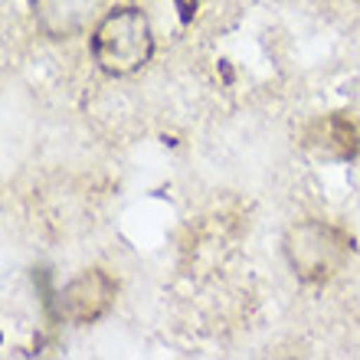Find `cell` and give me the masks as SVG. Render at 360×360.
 Masks as SVG:
<instances>
[{
  "instance_id": "6da1fadb",
  "label": "cell",
  "mask_w": 360,
  "mask_h": 360,
  "mask_svg": "<svg viewBox=\"0 0 360 360\" xmlns=\"http://www.w3.org/2000/svg\"><path fill=\"white\" fill-rule=\"evenodd\" d=\"M354 236L344 226L321 217L295 219L282 236V256L292 275L304 285H328L351 262Z\"/></svg>"
},
{
  "instance_id": "7a4b0ae2",
  "label": "cell",
  "mask_w": 360,
  "mask_h": 360,
  "mask_svg": "<svg viewBox=\"0 0 360 360\" xmlns=\"http://www.w3.org/2000/svg\"><path fill=\"white\" fill-rule=\"evenodd\" d=\"M95 66L105 76L124 79L141 72L154 56V27L148 13L134 4L108 10L98 23H95L92 37H89Z\"/></svg>"
},
{
  "instance_id": "3957f363",
  "label": "cell",
  "mask_w": 360,
  "mask_h": 360,
  "mask_svg": "<svg viewBox=\"0 0 360 360\" xmlns=\"http://www.w3.org/2000/svg\"><path fill=\"white\" fill-rule=\"evenodd\" d=\"M118 282L105 269H86L69 285H63L49 304L53 318L63 324H95L115 308Z\"/></svg>"
},
{
  "instance_id": "277c9868",
  "label": "cell",
  "mask_w": 360,
  "mask_h": 360,
  "mask_svg": "<svg viewBox=\"0 0 360 360\" xmlns=\"http://www.w3.org/2000/svg\"><path fill=\"white\" fill-rule=\"evenodd\" d=\"M302 148L318 161H354L360 154V128L347 112H331L304 124Z\"/></svg>"
},
{
  "instance_id": "5b68a950",
  "label": "cell",
  "mask_w": 360,
  "mask_h": 360,
  "mask_svg": "<svg viewBox=\"0 0 360 360\" xmlns=\"http://www.w3.org/2000/svg\"><path fill=\"white\" fill-rule=\"evenodd\" d=\"M33 23L46 39H72L79 37L89 23L92 0H30Z\"/></svg>"
},
{
  "instance_id": "8992f818",
  "label": "cell",
  "mask_w": 360,
  "mask_h": 360,
  "mask_svg": "<svg viewBox=\"0 0 360 360\" xmlns=\"http://www.w3.org/2000/svg\"><path fill=\"white\" fill-rule=\"evenodd\" d=\"M354 4H357V10H360V0H354Z\"/></svg>"
}]
</instances>
